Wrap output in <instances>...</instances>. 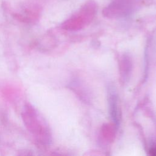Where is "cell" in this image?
Listing matches in <instances>:
<instances>
[{
	"instance_id": "6da1fadb",
	"label": "cell",
	"mask_w": 156,
	"mask_h": 156,
	"mask_svg": "<svg viewBox=\"0 0 156 156\" xmlns=\"http://www.w3.org/2000/svg\"><path fill=\"white\" fill-rule=\"evenodd\" d=\"M27 107L25 112H24L23 118L29 130L33 133L34 135H37L36 137L41 140V142H49V136L46 133L48 131L46 130L45 124H43V121L40 115L32 107L28 105Z\"/></svg>"
},
{
	"instance_id": "7a4b0ae2",
	"label": "cell",
	"mask_w": 156,
	"mask_h": 156,
	"mask_svg": "<svg viewBox=\"0 0 156 156\" xmlns=\"http://www.w3.org/2000/svg\"><path fill=\"white\" fill-rule=\"evenodd\" d=\"M136 0H113L109 5L104 9L105 15H124L132 10L133 5H136Z\"/></svg>"
},
{
	"instance_id": "3957f363",
	"label": "cell",
	"mask_w": 156,
	"mask_h": 156,
	"mask_svg": "<svg viewBox=\"0 0 156 156\" xmlns=\"http://www.w3.org/2000/svg\"><path fill=\"white\" fill-rule=\"evenodd\" d=\"M109 103L110 112L112 115V117L115 122H118V112H117V99L115 92L113 90L110 89L109 92Z\"/></svg>"
}]
</instances>
